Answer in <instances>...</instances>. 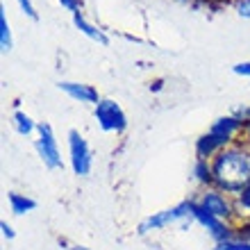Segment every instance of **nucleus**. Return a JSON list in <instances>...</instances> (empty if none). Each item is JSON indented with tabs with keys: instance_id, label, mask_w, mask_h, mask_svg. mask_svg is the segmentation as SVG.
<instances>
[{
	"instance_id": "nucleus-24",
	"label": "nucleus",
	"mask_w": 250,
	"mask_h": 250,
	"mask_svg": "<svg viewBox=\"0 0 250 250\" xmlns=\"http://www.w3.org/2000/svg\"><path fill=\"white\" fill-rule=\"evenodd\" d=\"M68 250H91V248H84V246H73V248H68Z\"/></svg>"
},
{
	"instance_id": "nucleus-16",
	"label": "nucleus",
	"mask_w": 250,
	"mask_h": 250,
	"mask_svg": "<svg viewBox=\"0 0 250 250\" xmlns=\"http://www.w3.org/2000/svg\"><path fill=\"white\" fill-rule=\"evenodd\" d=\"M214 250H250V241L232 237V239H225V241L214 244Z\"/></svg>"
},
{
	"instance_id": "nucleus-3",
	"label": "nucleus",
	"mask_w": 250,
	"mask_h": 250,
	"mask_svg": "<svg viewBox=\"0 0 250 250\" xmlns=\"http://www.w3.org/2000/svg\"><path fill=\"white\" fill-rule=\"evenodd\" d=\"M196 200L203 209H207L209 214H214V216L221 218V221H225V223L234 225L239 221V209H237V203H234V196L216 189V187H207V189H203Z\"/></svg>"
},
{
	"instance_id": "nucleus-5",
	"label": "nucleus",
	"mask_w": 250,
	"mask_h": 250,
	"mask_svg": "<svg viewBox=\"0 0 250 250\" xmlns=\"http://www.w3.org/2000/svg\"><path fill=\"white\" fill-rule=\"evenodd\" d=\"M180 221H189V223H193L191 216H189V200H182V203L173 205V207H168V209L155 211V214H150V216H146L144 221L139 223L137 232L141 234V237H146V234H150V232L164 230L166 225L180 223Z\"/></svg>"
},
{
	"instance_id": "nucleus-14",
	"label": "nucleus",
	"mask_w": 250,
	"mask_h": 250,
	"mask_svg": "<svg viewBox=\"0 0 250 250\" xmlns=\"http://www.w3.org/2000/svg\"><path fill=\"white\" fill-rule=\"evenodd\" d=\"M0 48H2V53H9L14 48L12 30H9V21H7L5 7H0Z\"/></svg>"
},
{
	"instance_id": "nucleus-23",
	"label": "nucleus",
	"mask_w": 250,
	"mask_h": 250,
	"mask_svg": "<svg viewBox=\"0 0 250 250\" xmlns=\"http://www.w3.org/2000/svg\"><path fill=\"white\" fill-rule=\"evenodd\" d=\"M237 114H239V116H244L246 121H250V107H241Z\"/></svg>"
},
{
	"instance_id": "nucleus-9",
	"label": "nucleus",
	"mask_w": 250,
	"mask_h": 250,
	"mask_svg": "<svg viewBox=\"0 0 250 250\" xmlns=\"http://www.w3.org/2000/svg\"><path fill=\"white\" fill-rule=\"evenodd\" d=\"M62 89V91L68 96V98L78 100V103H84V105H98L100 100V93L98 89L93 84H84V82H71V80H62L60 84H57Z\"/></svg>"
},
{
	"instance_id": "nucleus-18",
	"label": "nucleus",
	"mask_w": 250,
	"mask_h": 250,
	"mask_svg": "<svg viewBox=\"0 0 250 250\" xmlns=\"http://www.w3.org/2000/svg\"><path fill=\"white\" fill-rule=\"evenodd\" d=\"M60 5L64 7L66 12H71L73 16L82 12V0H60Z\"/></svg>"
},
{
	"instance_id": "nucleus-13",
	"label": "nucleus",
	"mask_w": 250,
	"mask_h": 250,
	"mask_svg": "<svg viewBox=\"0 0 250 250\" xmlns=\"http://www.w3.org/2000/svg\"><path fill=\"white\" fill-rule=\"evenodd\" d=\"M193 180H196L203 189L214 187V175H211V166L207 159H196V162H193Z\"/></svg>"
},
{
	"instance_id": "nucleus-19",
	"label": "nucleus",
	"mask_w": 250,
	"mask_h": 250,
	"mask_svg": "<svg viewBox=\"0 0 250 250\" xmlns=\"http://www.w3.org/2000/svg\"><path fill=\"white\" fill-rule=\"evenodd\" d=\"M234 9L241 19H250V0H234Z\"/></svg>"
},
{
	"instance_id": "nucleus-11",
	"label": "nucleus",
	"mask_w": 250,
	"mask_h": 250,
	"mask_svg": "<svg viewBox=\"0 0 250 250\" xmlns=\"http://www.w3.org/2000/svg\"><path fill=\"white\" fill-rule=\"evenodd\" d=\"M7 200H9V209H12L14 216H23V214H30V211L37 209V200L25 196V193L12 191V193L7 196Z\"/></svg>"
},
{
	"instance_id": "nucleus-12",
	"label": "nucleus",
	"mask_w": 250,
	"mask_h": 250,
	"mask_svg": "<svg viewBox=\"0 0 250 250\" xmlns=\"http://www.w3.org/2000/svg\"><path fill=\"white\" fill-rule=\"evenodd\" d=\"M12 125H14V130L19 132V134H23V137H30L32 132L39 130V123H34L32 116L25 112H21V109H16V112L12 114Z\"/></svg>"
},
{
	"instance_id": "nucleus-15",
	"label": "nucleus",
	"mask_w": 250,
	"mask_h": 250,
	"mask_svg": "<svg viewBox=\"0 0 250 250\" xmlns=\"http://www.w3.org/2000/svg\"><path fill=\"white\" fill-rule=\"evenodd\" d=\"M234 203L239 209V218H250V182L239 196H234Z\"/></svg>"
},
{
	"instance_id": "nucleus-10",
	"label": "nucleus",
	"mask_w": 250,
	"mask_h": 250,
	"mask_svg": "<svg viewBox=\"0 0 250 250\" xmlns=\"http://www.w3.org/2000/svg\"><path fill=\"white\" fill-rule=\"evenodd\" d=\"M73 25L78 27V30H80L82 34H84V37H89L91 41L100 43V46H109V37H107V34L103 32L100 27H96L93 23H89V21H86V16H84L82 12L73 16Z\"/></svg>"
},
{
	"instance_id": "nucleus-17",
	"label": "nucleus",
	"mask_w": 250,
	"mask_h": 250,
	"mask_svg": "<svg viewBox=\"0 0 250 250\" xmlns=\"http://www.w3.org/2000/svg\"><path fill=\"white\" fill-rule=\"evenodd\" d=\"M234 237L250 241V218H239L234 223Z\"/></svg>"
},
{
	"instance_id": "nucleus-21",
	"label": "nucleus",
	"mask_w": 250,
	"mask_h": 250,
	"mask_svg": "<svg viewBox=\"0 0 250 250\" xmlns=\"http://www.w3.org/2000/svg\"><path fill=\"white\" fill-rule=\"evenodd\" d=\"M232 71L241 75V78H250V62H241V64H234L232 66Z\"/></svg>"
},
{
	"instance_id": "nucleus-7",
	"label": "nucleus",
	"mask_w": 250,
	"mask_h": 250,
	"mask_svg": "<svg viewBox=\"0 0 250 250\" xmlns=\"http://www.w3.org/2000/svg\"><path fill=\"white\" fill-rule=\"evenodd\" d=\"M68 162H71L73 173L80 175V178H86L91 173V166H93L91 148H89L86 139L78 130L68 132Z\"/></svg>"
},
{
	"instance_id": "nucleus-8",
	"label": "nucleus",
	"mask_w": 250,
	"mask_h": 250,
	"mask_svg": "<svg viewBox=\"0 0 250 250\" xmlns=\"http://www.w3.org/2000/svg\"><path fill=\"white\" fill-rule=\"evenodd\" d=\"M37 152H39L41 162L46 168L50 171H57L64 166L62 162V152H60V144L55 139V132L50 127V123H39V130H37Z\"/></svg>"
},
{
	"instance_id": "nucleus-20",
	"label": "nucleus",
	"mask_w": 250,
	"mask_h": 250,
	"mask_svg": "<svg viewBox=\"0 0 250 250\" xmlns=\"http://www.w3.org/2000/svg\"><path fill=\"white\" fill-rule=\"evenodd\" d=\"M19 2V7L25 12V16H30L32 21H37L39 16H37V9H34V5H32V0H16Z\"/></svg>"
},
{
	"instance_id": "nucleus-22",
	"label": "nucleus",
	"mask_w": 250,
	"mask_h": 250,
	"mask_svg": "<svg viewBox=\"0 0 250 250\" xmlns=\"http://www.w3.org/2000/svg\"><path fill=\"white\" fill-rule=\"evenodd\" d=\"M0 230H2V237L9 239V241H12V239L16 237V232H14V228H12L9 223H7V221H0Z\"/></svg>"
},
{
	"instance_id": "nucleus-6",
	"label": "nucleus",
	"mask_w": 250,
	"mask_h": 250,
	"mask_svg": "<svg viewBox=\"0 0 250 250\" xmlns=\"http://www.w3.org/2000/svg\"><path fill=\"white\" fill-rule=\"evenodd\" d=\"M93 119L98 123L103 132H112V134H123L127 130V116H125L123 107L116 100L103 98L98 105L93 107Z\"/></svg>"
},
{
	"instance_id": "nucleus-4",
	"label": "nucleus",
	"mask_w": 250,
	"mask_h": 250,
	"mask_svg": "<svg viewBox=\"0 0 250 250\" xmlns=\"http://www.w3.org/2000/svg\"><path fill=\"white\" fill-rule=\"evenodd\" d=\"M189 216L193 223H198L203 230H207V234L214 239V244L234 237V225L225 223V221L216 218L214 214H209L207 209H203V207L198 205L196 198H189Z\"/></svg>"
},
{
	"instance_id": "nucleus-1",
	"label": "nucleus",
	"mask_w": 250,
	"mask_h": 250,
	"mask_svg": "<svg viewBox=\"0 0 250 250\" xmlns=\"http://www.w3.org/2000/svg\"><path fill=\"white\" fill-rule=\"evenodd\" d=\"M214 187L230 196H239L250 182V146L241 139L209 159Z\"/></svg>"
},
{
	"instance_id": "nucleus-2",
	"label": "nucleus",
	"mask_w": 250,
	"mask_h": 250,
	"mask_svg": "<svg viewBox=\"0 0 250 250\" xmlns=\"http://www.w3.org/2000/svg\"><path fill=\"white\" fill-rule=\"evenodd\" d=\"M246 119L239 114H230V116H221L211 123V127L205 134L196 139V159H207L216 157L218 152L232 146L234 141H239L237 137H241L244 132Z\"/></svg>"
}]
</instances>
